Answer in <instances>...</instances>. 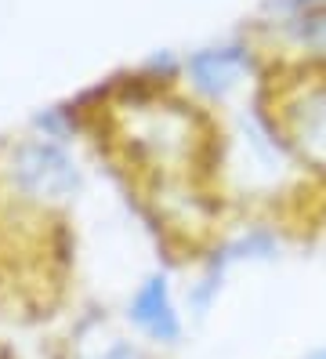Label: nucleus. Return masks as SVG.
Returning <instances> with one entry per match:
<instances>
[{
  "instance_id": "nucleus-1",
  "label": "nucleus",
  "mask_w": 326,
  "mask_h": 359,
  "mask_svg": "<svg viewBox=\"0 0 326 359\" xmlns=\"http://www.w3.org/2000/svg\"><path fill=\"white\" fill-rule=\"evenodd\" d=\"M11 178L15 185L22 189V193H29V196H69L80 175H76V163L69 160V153L62 149V145L55 142H26V145H18L15 156H11Z\"/></svg>"
},
{
  "instance_id": "nucleus-2",
  "label": "nucleus",
  "mask_w": 326,
  "mask_h": 359,
  "mask_svg": "<svg viewBox=\"0 0 326 359\" xmlns=\"http://www.w3.org/2000/svg\"><path fill=\"white\" fill-rule=\"evenodd\" d=\"M127 323L135 327L149 345H160V348H170L182 341L185 334V320H182V309L170 294V283L167 276H145L138 283V290L130 294L127 302Z\"/></svg>"
},
{
  "instance_id": "nucleus-3",
  "label": "nucleus",
  "mask_w": 326,
  "mask_h": 359,
  "mask_svg": "<svg viewBox=\"0 0 326 359\" xmlns=\"http://www.w3.org/2000/svg\"><path fill=\"white\" fill-rule=\"evenodd\" d=\"M247 66H250L247 48H239V44L203 48V51H196V55L185 62L192 88L203 91V95H210V98H225L236 83L243 80Z\"/></svg>"
},
{
  "instance_id": "nucleus-4",
  "label": "nucleus",
  "mask_w": 326,
  "mask_h": 359,
  "mask_svg": "<svg viewBox=\"0 0 326 359\" xmlns=\"http://www.w3.org/2000/svg\"><path fill=\"white\" fill-rule=\"evenodd\" d=\"M301 116H297V142L312 160L326 163V88H319L308 102H301Z\"/></svg>"
},
{
  "instance_id": "nucleus-5",
  "label": "nucleus",
  "mask_w": 326,
  "mask_h": 359,
  "mask_svg": "<svg viewBox=\"0 0 326 359\" xmlns=\"http://www.w3.org/2000/svg\"><path fill=\"white\" fill-rule=\"evenodd\" d=\"M83 359H149V352L138 345V341H130V337H105V345H98L95 352H87Z\"/></svg>"
},
{
  "instance_id": "nucleus-6",
  "label": "nucleus",
  "mask_w": 326,
  "mask_h": 359,
  "mask_svg": "<svg viewBox=\"0 0 326 359\" xmlns=\"http://www.w3.org/2000/svg\"><path fill=\"white\" fill-rule=\"evenodd\" d=\"M308 359H326V345H322V348H319V352H312V355H308Z\"/></svg>"
}]
</instances>
